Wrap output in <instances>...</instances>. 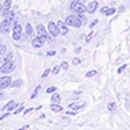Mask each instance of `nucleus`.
<instances>
[{
	"mask_svg": "<svg viewBox=\"0 0 130 130\" xmlns=\"http://www.w3.org/2000/svg\"><path fill=\"white\" fill-rule=\"evenodd\" d=\"M22 26H20L19 23L14 24V28H12V37H14V39L19 41L20 38H22Z\"/></svg>",
	"mask_w": 130,
	"mask_h": 130,
	"instance_id": "39448f33",
	"label": "nucleus"
},
{
	"mask_svg": "<svg viewBox=\"0 0 130 130\" xmlns=\"http://www.w3.org/2000/svg\"><path fill=\"white\" fill-rule=\"evenodd\" d=\"M4 53H6V46H4V45H2V46H0V56L4 57Z\"/></svg>",
	"mask_w": 130,
	"mask_h": 130,
	"instance_id": "5701e85b",
	"label": "nucleus"
},
{
	"mask_svg": "<svg viewBox=\"0 0 130 130\" xmlns=\"http://www.w3.org/2000/svg\"><path fill=\"white\" fill-rule=\"evenodd\" d=\"M96 23H98V19H95V20H92V22L89 23V27H93V26H95Z\"/></svg>",
	"mask_w": 130,
	"mask_h": 130,
	"instance_id": "7c9ffc66",
	"label": "nucleus"
},
{
	"mask_svg": "<svg viewBox=\"0 0 130 130\" xmlns=\"http://www.w3.org/2000/svg\"><path fill=\"white\" fill-rule=\"evenodd\" d=\"M15 107H16V103H15V102H10V103L6 104V106L2 108V111H11V110H14Z\"/></svg>",
	"mask_w": 130,
	"mask_h": 130,
	"instance_id": "ddd939ff",
	"label": "nucleus"
},
{
	"mask_svg": "<svg viewBox=\"0 0 130 130\" xmlns=\"http://www.w3.org/2000/svg\"><path fill=\"white\" fill-rule=\"evenodd\" d=\"M96 75H98L96 71H89V72H87V75H85V76H87V77H93V76H96Z\"/></svg>",
	"mask_w": 130,
	"mask_h": 130,
	"instance_id": "6ab92c4d",
	"label": "nucleus"
},
{
	"mask_svg": "<svg viewBox=\"0 0 130 130\" xmlns=\"http://www.w3.org/2000/svg\"><path fill=\"white\" fill-rule=\"evenodd\" d=\"M57 24H58V27H60V32L62 35H67L68 34V24L65 23V22H62V20H58V22H57Z\"/></svg>",
	"mask_w": 130,
	"mask_h": 130,
	"instance_id": "1a4fd4ad",
	"label": "nucleus"
},
{
	"mask_svg": "<svg viewBox=\"0 0 130 130\" xmlns=\"http://www.w3.org/2000/svg\"><path fill=\"white\" fill-rule=\"evenodd\" d=\"M72 62L75 64V65H79V64H80V60H79V58H76V57H75V58H73V61H72Z\"/></svg>",
	"mask_w": 130,
	"mask_h": 130,
	"instance_id": "c85d7f7f",
	"label": "nucleus"
},
{
	"mask_svg": "<svg viewBox=\"0 0 130 130\" xmlns=\"http://www.w3.org/2000/svg\"><path fill=\"white\" fill-rule=\"evenodd\" d=\"M65 23L68 24V26H71V27H80L81 24H83V20H81L79 18V15L75 14V15H69L65 18Z\"/></svg>",
	"mask_w": 130,
	"mask_h": 130,
	"instance_id": "f257e3e1",
	"label": "nucleus"
},
{
	"mask_svg": "<svg viewBox=\"0 0 130 130\" xmlns=\"http://www.w3.org/2000/svg\"><path fill=\"white\" fill-rule=\"evenodd\" d=\"M61 68H62V69H65V71H67V69H68V64L65 62V61H64V62H61Z\"/></svg>",
	"mask_w": 130,
	"mask_h": 130,
	"instance_id": "cd10ccee",
	"label": "nucleus"
},
{
	"mask_svg": "<svg viewBox=\"0 0 130 130\" xmlns=\"http://www.w3.org/2000/svg\"><path fill=\"white\" fill-rule=\"evenodd\" d=\"M93 35H95V31H91V32L88 34V37L85 38V41H87V42H89V41H91V39L93 38Z\"/></svg>",
	"mask_w": 130,
	"mask_h": 130,
	"instance_id": "aec40b11",
	"label": "nucleus"
},
{
	"mask_svg": "<svg viewBox=\"0 0 130 130\" xmlns=\"http://www.w3.org/2000/svg\"><path fill=\"white\" fill-rule=\"evenodd\" d=\"M39 85H37V87H35V89H34V92H32L31 93V99H35V98H37V95H38V92H39Z\"/></svg>",
	"mask_w": 130,
	"mask_h": 130,
	"instance_id": "a211bd4d",
	"label": "nucleus"
},
{
	"mask_svg": "<svg viewBox=\"0 0 130 130\" xmlns=\"http://www.w3.org/2000/svg\"><path fill=\"white\" fill-rule=\"evenodd\" d=\"M11 4H12L11 0H6V2H4L3 10H2V15H3V16H7V15L11 12V10H10V8H11Z\"/></svg>",
	"mask_w": 130,
	"mask_h": 130,
	"instance_id": "6e6552de",
	"label": "nucleus"
},
{
	"mask_svg": "<svg viewBox=\"0 0 130 130\" xmlns=\"http://www.w3.org/2000/svg\"><path fill=\"white\" fill-rule=\"evenodd\" d=\"M11 77L10 76H2L0 77V89L7 88L8 85H11Z\"/></svg>",
	"mask_w": 130,
	"mask_h": 130,
	"instance_id": "0eeeda50",
	"label": "nucleus"
},
{
	"mask_svg": "<svg viewBox=\"0 0 130 130\" xmlns=\"http://www.w3.org/2000/svg\"><path fill=\"white\" fill-rule=\"evenodd\" d=\"M6 117H8V114H7V112H4V114H3V115H2V117H0V119H4V118H6Z\"/></svg>",
	"mask_w": 130,
	"mask_h": 130,
	"instance_id": "c9c22d12",
	"label": "nucleus"
},
{
	"mask_svg": "<svg viewBox=\"0 0 130 130\" xmlns=\"http://www.w3.org/2000/svg\"><path fill=\"white\" fill-rule=\"evenodd\" d=\"M47 28H49V32H50V35H52V37H54V38H56V37L58 35V34H61V32H60L58 24L54 23V22H50V23H49Z\"/></svg>",
	"mask_w": 130,
	"mask_h": 130,
	"instance_id": "20e7f679",
	"label": "nucleus"
},
{
	"mask_svg": "<svg viewBox=\"0 0 130 130\" xmlns=\"http://www.w3.org/2000/svg\"><path fill=\"white\" fill-rule=\"evenodd\" d=\"M50 108H52V111H56V112L62 111V107H61V106H58V103H52V104H50Z\"/></svg>",
	"mask_w": 130,
	"mask_h": 130,
	"instance_id": "2eb2a0df",
	"label": "nucleus"
},
{
	"mask_svg": "<svg viewBox=\"0 0 130 130\" xmlns=\"http://www.w3.org/2000/svg\"><path fill=\"white\" fill-rule=\"evenodd\" d=\"M45 41L41 38V37H38V38H32V46L34 47H41L43 45Z\"/></svg>",
	"mask_w": 130,
	"mask_h": 130,
	"instance_id": "f8f14e48",
	"label": "nucleus"
},
{
	"mask_svg": "<svg viewBox=\"0 0 130 130\" xmlns=\"http://www.w3.org/2000/svg\"><path fill=\"white\" fill-rule=\"evenodd\" d=\"M15 69V64L12 62V61H8V62H6L4 65H2L0 67V72L3 73V75H6V73H10Z\"/></svg>",
	"mask_w": 130,
	"mask_h": 130,
	"instance_id": "7ed1b4c3",
	"label": "nucleus"
},
{
	"mask_svg": "<svg viewBox=\"0 0 130 130\" xmlns=\"http://www.w3.org/2000/svg\"><path fill=\"white\" fill-rule=\"evenodd\" d=\"M107 108L110 110V111H114V110H115V103H114V102H111V103H108Z\"/></svg>",
	"mask_w": 130,
	"mask_h": 130,
	"instance_id": "412c9836",
	"label": "nucleus"
},
{
	"mask_svg": "<svg viewBox=\"0 0 130 130\" xmlns=\"http://www.w3.org/2000/svg\"><path fill=\"white\" fill-rule=\"evenodd\" d=\"M84 106H85V103H73V104H71V106H69V107H71L72 110H73V111H77V110H80V108H83L84 107Z\"/></svg>",
	"mask_w": 130,
	"mask_h": 130,
	"instance_id": "4468645a",
	"label": "nucleus"
},
{
	"mask_svg": "<svg viewBox=\"0 0 130 130\" xmlns=\"http://www.w3.org/2000/svg\"><path fill=\"white\" fill-rule=\"evenodd\" d=\"M52 72H53V73H54V75H57V73H58V72H60V67H54V68H53V69H52Z\"/></svg>",
	"mask_w": 130,
	"mask_h": 130,
	"instance_id": "a878e982",
	"label": "nucleus"
},
{
	"mask_svg": "<svg viewBox=\"0 0 130 130\" xmlns=\"http://www.w3.org/2000/svg\"><path fill=\"white\" fill-rule=\"evenodd\" d=\"M71 10L75 12V14H84V12L87 11V7H85L83 3H80V2H77V0H75V2L71 3Z\"/></svg>",
	"mask_w": 130,
	"mask_h": 130,
	"instance_id": "f03ea898",
	"label": "nucleus"
},
{
	"mask_svg": "<svg viewBox=\"0 0 130 130\" xmlns=\"http://www.w3.org/2000/svg\"><path fill=\"white\" fill-rule=\"evenodd\" d=\"M96 10H98V2H95V0H93V2H91V3L87 6V11L89 12V14H93Z\"/></svg>",
	"mask_w": 130,
	"mask_h": 130,
	"instance_id": "9d476101",
	"label": "nucleus"
},
{
	"mask_svg": "<svg viewBox=\"0 0 130 130\" xmlns=\"http://www.w3.org/2000/svg\"><path fill=\"white\" fill-rule=\"evenodd\" d=\"M125 68H126V65H122V67H121L119 69H118V73H121V72H122V71H123V69H125Z\"/></svg>",
	"mask_w": 130,
	"mask_h": 130,
	"instance_id": "473e14b6",
	"label": "nucleus"
},
{
	"mask_svg": "<svg viewBox=\"0 0 130 130\" xmlns=\"http://www.w3.org/2000/svg\"><path fill=\"white\" fill-rule=\"evenodd\" d=\"M27 129H28V125H24L23 127H20L19 130H27Z\"/></svg>",
	"mask_w": 130,
	"mask_h": 130,
	"instance_id": "f704fd0d",
	"label": "nucleus"
},
{
	"mask_svg": "<svg viewBox=\"0 0 130 130\" xmlns=\"http://www.w3.org/2000/svg\"><path fill=\"white\" fill-rule=\"evenodd\" d=\"M22 110H23V106H22V104H20V106H19V107H18V108H16V110H15V111H14V114H19V112H22Z\"/></svg>",
	"mask_w": 130,
	"mask_h": 130,
	"instance_id": "393cba45",
	"label": "nucleus"
},
{
	"mask_svg": "<svg viewBox=\"0 0 130 130\" xmlns=\"http://www.w3.org/2000/svg\"><path fill=\"white\" fill-rule=\"evenodd\" d=\"M115 8H110V10L107 11V15H112V14H115Z\"/></svg>",
	"mask_w": 130,
	"mask_h": 130,
	"instance_id": "bb28decb",
	"label": "nucleus"
},
{
	"mask_svg": "<svg viewBox=\"0 0 130 130\" xmlns=\"http://www.w3.org/2000/svg\"><path fill=\"white\" fill-rule=\"evenodd\" d=\"M10 24H11V22H10V20H8L7 18L2 22V26H0V28H2V32H3V34H6V32L8 31V27H10Z\"/></svg>",
	"mask_w": 130,
	"mask_h": 130,
	"instance_id": "9b49d317",
	"label": "nucleus"
},
{
	"mask_svg": "<svg viewBox=\"0 0 130 130\" xmlns=\"http://www.w3.org/2000/svg\"><path fill=\"white\" fill-rule=\"evenodd\" d=\"M11 85H12V87H19V85H22V80H16V81H14Z\"/></svg>",
	"mask_w": 130,
	"mask_h": 130,
	"instance_id": "4be33fe9",
	"label": "nucleus"
},
{
	"mask_svg": "<svg viewBox=\"0 0 130 130\" xmlns=\"http://www.w3.org/2000/svg\"><path fill=\"white\" fill-rule=\"evenodd\" d=\"M108 10H110V8H107V7H103L100 12H102V14H107V11H108Z\"/></svg>",
	"mask_w": 130,
	"mask_h": 130,
	"instance_id": "c756f323",
	"label": "nucleus"
},
{
	"mask_svg": "<svg viewBox=\"0 0 130 130\" xmlns=\"http://www.w3.org/2000/svg\"><path fill=\"white\" fill-rule=\"evenodd\" d=\"M50 99H52V103H60V95H58V93H53V95H52V98H50Z\"/></svg>",
	"mask_w": 130,
	"mask_h": 130,
	"instance_id": "f3484780",
	"label": "nucleus"
},
{
	"mask_svg": "<svg viewBox=\"0 0 130 130\" xmlns=\"http://www.w3.org/2000/svg\"><path fill=\"white\" fill-rule=\"evenodd\" d=\"M49 72H50V71H49V69H45V72H43V75H42V77H46V76L49 75Z\"/></svg>",
	"mask_w": 130,
	"mask_h": 130,
	"instance_id": "2f4dec72",
	"label": "nucleus"
},
{
	"mask_svg": "<svg viewBox=\"0 0 130 130\" xmlns=\"http://www.w3.org/2000/svg\"><path fill=\"white\" fill-rule=\"evenodd\" d=\"M31 110H32V108H27V110H26V111H24V114H28V112H30V111H31Z\"/></svg>",
	"mask_w": 130,
	"mask_h": 130,
	"instance_id": "e433bc0d",
	"label": "nucleus"
},
{
	"mask_svg": "<svg viewBox=\"0 0 130 130\" xmlns=\"http://www.w3.org/2000/svg\"><path fill=\"white\" fill-rule=\"evenodd\" d=\"M26 37H28V38H31L32 37V27L30 23L26 24Z\"/></svg>",
	"mask_w": 130,
	"mask_h": 130,
	"instance_id": "dca6fc26",
	"label": "nucleus"
},
{
	"mask_svg": "<svg viewBox=\"0 0 130 130\" xmlns=\"http://www.w3.org/2000/svg\"><path fill=\"white\" fill-rule=\"evenodd\" d=\"M37 34H38V37H41L43 41H46V37H47L46 27H45L43 24H38V26H37Z\"/></svg>",
	"mask_w": 130,
	"mask_h": 130,
	"instance_id": "423d86ee",
	"label": "nucleus"
},
{
	"mask_svg": "<svg viewBox=\"0 0 130 130\" xmlns=\"http://www.w3.org/2000/svg\"><path fill=\"white\" fill-rule=\"evenodd\" d=\"M54 54H56V53H54V52H52V50L46 53V56H54Z\"/></svg>",
	"mask_w": 130,
	"mask_h": 130,
	"instance_id": "72a5a7b5",
	"label": "nucleus"
},
{
	"mask_svg": "<svg viewBox=\"0 0 130 130\" xmlns=\"http://www.w3.org/2000/svg\"><path fill=\"white\" fill-rule=\"evenodd\" d=\"M46 92H47V93H53V92H56V87H49V88L46 89Z\"/></svg>",
	"mask_w": 130,
	"mask_h": 130,
	"instance_id": "b1692460",
	"label": "nucleus"
}]
</instances>
